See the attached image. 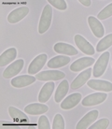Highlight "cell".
Masks as SVG:
<instances>
[{
    "label": "cell",
    "mask_w": 112,
    "mask_h": 129,
    "mask_svg": "<svg viewBox=\"0 0 112 129\" xmlns=\"http://www.w3.org/2000/svg\"><path fill=\"white\" fill-rule=\"evenodd\" d=\"M52 9L51 5H46L43 9L42 14L40 16L39 23V34H44L47 32L48 29L51 27V20H52Z\"/></svg>",
    "instance_id": "obj_1"
},
{
    "label": "cell",
    "mask_w": 112,
    "mask_h": 129,
    "mask_svg": "<svg viewBox=\"0 0 112 129\" xmlns=\"http://www.w3.org/2000/svg\"><path fill=\"white\" fill-rule=\"evenodd\" d=\"M109 56H110V53L108 52H104L101 54L98 60L96 61L94 67H93V74L94 78H99L101 77L105 71H106V68H107V64H108L109 61Z\"/></svg>",
    "instance_id": "obj_2"
},
{
    "label": "cell",
    "mask_w": 112,
    "mask_h": 129,
    "mask_svg": "<svg viewBox=\"0 0 112 129\" xmlns=\"http://www.w3.org/2000/svg\"><path fill=\"white\" fill-rule=\"evenodd\" d=\"M65 77L64 72L59 70H45L36 74L35 78L39 81H59Z\"/></svg>",
    "instance_id": "obj_3"
},
{
    "label": "cell",
    "mask_w": 112,
    "mask_h": 129,
    "mask_svg": "<svg viewBox=\"0 0 112 129\" xmlns=\"http://www.w3.org/2000/svg\"><path fill=\"white\" fill-rule=\"evenodd\" d=\"M106 97H107V94L106 93H94V94H91L87 95L85 98H83L81 104L84 107L95 106V105H99V104L103 103L106 99Z\"/></svg>",
    "instance_id": "obj_4"
},
{
    "label": "cell",
    "mask_w": 112,
    "mask_h": 129,
    "mask_svg": "<svg viewBox=\"0 0 112 129\" xmlns=\"http://www.w3.org/2000/svg\"><path fill=\"white\" fill-rule=\"evenodd\" d=\"M74 40L79 50H80L83 53L87 55H93L95 53V50L93 45L90 44V42L87 41L81 35H76L74 38Z\"/></svg>",
    "instance_id": "obj_5"
},
{
    "label": "cell",
    "mask_w": 112,
    "mask_h": 129,
    "mask_svg": "<svg viewBox=\"0 0 112 129\" xmlns=\"http://www.w3.org/2000/svg\"><path fill=\"white\" fill-rule=\"evenodd\" d=\"M23 64H24V61L22 59H18L15 62H13L12 64H10L4 70L3 77L5 79H10L12 77H15L22 71V69L23 68Z\"/></svg>",
    "instance_id": "obj_6"
},
{
    "label": "cell",
    "mask_w": 112,
    "mask_h": 129,
    "mask_svg": "<svg viewBox=\"0 0 112 129\" xmlns=\"http://www.w3.org/2000/svg\"><path fill=\"white\" fill-rule=\"evenodd\" d=\"M47 54L41 53L38 55L34 60H33L28 67V73L29 75L38 74V72L41 70V68L44 67V64L47 62Z\"/></svg>",
    "instance_id": "obj_7"
},
{
    "label": "cell",
    "mask_w": 112,
    "mask_h": 129,
    "mask_svg": "<svg viewBox=\"0 0 112 129\" xmlns=\"http://www.w3.org/2000/svg\"><path fill=\"white\" fill-rule=\"evenodd\" d=\"M98 115H99V111H98L97 110H91L90 112H88L87 114H85V115L82 117V119L78 123L76 128L77 129L89 128L90 124H92V123H94L96 120H97Z\"/></svg>",
    "instance_id": "obj_8"
},
{
    "label": "cell",
    "mask_w": 112,
    "mask_h": 129,
    "mask_svg": "<svg viewBox=\"0 0 112 129\" xmlns=\"http://www.w3.org/2000/svg\"><path fill=\"white\" fill-rule=\"evenodd\" d=\"M95 63V60L93 57H82L76 60L70 66V70L73 72H80L84 68H91V66Z\"/></svg>",
    "instance_id": "obj_9"
},
{
    "label": "cell",
    "mask_w": 112,
    "mask_h": 129,
    "mask_svg": "<svg viewBox=\"0 0 112 129\" xmlns=\"http://www.w3.org/2000/svg\"><path fill=\"white\" fill-rule=\"evenodd\" d=\"M82 95L80 93H75V94H71L70 95H68L67 97H65L64 99V101L61 102V108L62 110H68L73 109L77 106L78 104L81 101Z\"/></svg>",
    "instance_id": "obj_10"
},
{
    "label": "cell",
    "mask_w": 112,
    "mask_h": 129,
    "mask_svg": "<svg viewBox=\"0 0 112 129\" xmlns=\"http://www.w3.org/2000/svg\"><path fill=\"white\" fill-rule=\"evenodd\" d=\"M36 80V78L31 75H22V76H18L11 80L10 83L13 87L15 88H22L26 87L28 85H31L34 83Z\"/></svg>",
    "instance_id": "obj_11"
},
{
    "label": "cell",
    "mask_w": 112,
    "mask_h": 129,
    "mask_svg": "<svg viewBox=\"0 0 112 129\" xmlns=\"http://www.w3.org/2000/svg\"><path fill=\"white\" fill-rule=\"evenodd\" d=\"M88 23H89L90 27L92 32L93 33V35L95 36L96 38H103L105 35V28L100 21L97 18L93 16H89L88 17Z\"/></svg>",
    "instance_id": "obj_12"
},
{
    "label": "cell",
    "mask_w": 112,
    "mask_h": 129,
    "mask_svg": "<svg viewBox=\"0 0 112 129\" xmlns=\"http://www.w3.org/2000/svg\"><path fill=\"white\" fill-rule=\"evenodd\" d=\"M87 84L91 89L96 91H103V92H111L112 83L107 81H101V80H89Z\"/></svg>",
    "instance_id": "obj_13"
},
{
    "label": "cell",
    "mask_w": 112,
    "mask_h": 129,
    "mask_svg": "<svg viewBox=\"0 0 112 129\" xmlns=\"http://www.w3.org/2000/svg\"><path fill=\"white\" fill-rule=\"evenodd\" d=\"M92 72H93V70H92L91 68H87L86 70L82 71V72L74 80L73 82L71 83V86H70L71 89H73V90L79 89V88H80L82 85H84V84L90 80V78L92 76Z\"/></svg>",
    "instance_id": "obj_14"
},
{
    "label": "cell",
    "mask_w": 112,
    "mask_h": 129,
    "mask_svg": "<svg viewBox=\"0 0 112 129\" xmlns=\"http://www.w3.org/2000/svg\"><path fill=\"white\" fill-rule=\"evenodd\" d=\"M29 9L27 7H21L12 10L8 16V22L10 23H16L22 20L28 14Z\"/></svg>",
    "instance_id": "obj_15"
},
{
    "label": "cell",
    "mask_w": 112,
    "mask_h": 129,
    "mask_svg": "<svg viewBox=\"0 0 112 129\" xmlns=\"http://www.w3.org/2000/svg\"><path fill=\"white\" fill-rule=\"evenodd\" d=\"M54 87L55 85L52 81H49L43 85L39 94V101L40 103H45L51 98V94L54 91Z\"/></svg>",
    "instance_id": "obj_16"
},
{
    "label": "cell",
    "mask_w": 112,
    "mask_h": 129,
    "mask_svg": "<svg viewBox=\"0 0 112 129\" xmlns=\"http://www.w3.org/2000/svg\"><path fill=\"white\" fill-rule=\"evenodd\" d=\"M49 110V107L44 103L30 104L24 108V112L29 115H39L46 113Z\"/></svg>",
    "instance_id": "obj_17"
},
{
    "label": "cell",
    "mask_w": 112,
    "mask_h": 129,
    "mask_svg": "<svg viewBox=\"0 0 112 129\" xmlns=\"http://www.w3.org/2000/svg\"><path fill=\"white\" fill-rule=\"evenodd\" d=\"M54 51L57 53H61V54H65V55H77L78 54V50L75 49V47H73L70 44L67 43H64V42H58L54 45L53 47Z\"/></svg>",
    "instance_id": "obj_18"
},
{
    "label": "cell",
    "mask_w": 112,
    "mask_h": 129,
    "mask_svg": "<svg viewBox=\"0 0 112 129\" xmlns=\"http://www.w3.org/2000/svg\"><path fill=\"white\" fill-rule=\"evenodd\" d=\"M17 56V50L15 48H10L0 55V66L4 67L15 60Z\"/></svg>",
    "instance_id": "obj_19"
},
{
    "label": "cell",
    "mask_w": 112,
    "mask_h": 129,
    "mask_svg": "<svg viewBox=\"0 0 112 129\" xmlns=\"http://www.w3.org/2000/svg\"><path fill=\"white\" fill-rule=\"evenodd\" d=\"M69 62H70V57L63 56V55H58V56L52 57L48 62L47 66L50 68H59L66 66L67 64H69Z\"/></svg>",
    "instance_id": "obj_20"
},
{
    "label": "cell",
    "mask_w": 112,
    "mask_h": 129,
    "mask_svg": "<svg viewBox=\"0 0 112 129\" xmlns=\"http://www.w3.org/2000/svg\"><path fill=\"white\" fill-rule=\"evenodd\" d=\"M69 90V84L66 80L62 81L58 86L57 90L55 92L54 94V100L56 103H60L62 102V100L64 99V97L66 95L67 92Z\"/></svg>",
    "instance_id": "obj_21"
},
{
    "label": "cell",
    "mask_w": 112,
    "mask_h": 129,
    "mask_svg": "<svg viewBox=\"0 0 112 129\" xmlns=\"http://www.w3.org/2000/svg\"><path fill=\"white\" fill-rule=\"evenodd\" d=\"M111 46H112V34H109V35L102 38V39L98 42V44L96 46V51L98 52H105V50H107Z\"/></svg>",
    "instance_id": "obj_22"
},
{
    "label": "cell",
    "mask_w": 112,
    "mask_h": 129,
    "mask_svg": "<svg viewBox=\"0 0 112 129\" xmlns=\"http://www.w3.org/2000/svg\"><path fill=\"white\" fill-rule=\"evenodd\" d=\"M9 113L10 116L12 119H18V120H27V116L24 113L21 111L19 109H17L15 107H10L9 108Z\"/></svg>",
    "instance_id": "obj_23"
},
{
    "label": "cell",
    "mask_w": 112,
    "mask_h": 129,
    "mask_svg": "<svg viewBox=\"0 0 112 129\" xmlns=\"http://www.w3.org/2000/svg\"><path fill=\"white\" fill-rule=\"evenodd\" d=\"M112 16V3L107 5L106 8H104L97 15L98 20H106Z\"/></svg>",
    "instance_id": "obj_24"
},
{
    "label": "cell",
    "mask_w": 112,
    "mask_h": 129,
    "mask_svg": "<svg viewBox=\"0 0 112 129\" xmlns=\"http://www.w3.org/2000/svg\"><path fill=\"white\" fill-rule=\"evenodd\" d=\"M64 120L61 114H56L52 123V129H64Z\"/></svg>",
    "instance_id": "obj_25"
},
{
    "label": "cell",
    "mask_w": 112,
    "mask_h": 129,
    "mask_svg": "<svg viewBox=\"0 0 112 129\" xmlns=\"http://www.w3.org/2000/svg\"><path fill=\"white\" fill-rule=\"evenodd\" d=\"M109 124V120L108 119H100L97 122L92 124L90 126L91 129H106L107 128V126Z\"/></svg>",
    "instance_id": "obj_26"
},
{
    "label": "cell",
    "mask_w": 112,
    "mask_h": 129,
    "mask_svg": "<svg viewBox=\"0 0 112 129\" xmlns=\"http://www.w3.org/2000/svg\"><path fill=\"white\" fill-rule=\"evenodd\" d=\"M50 5L60 10H65L67 9V4L64 0H48Z\"/></svg>",
    "instance_id": "obj_27"
},
{
    "label": "cell",
    "mask_w": 112,
    "mask_h": 129,
    "mask_svg": "<svg viewBox=\"0 0 112 129\" xmlns=\"http://www.w3.org/2000/svg\"><path fill=\"white\" fill-rule=\"evenodd\" d=\"M38 128L39 129H51V128L48 118L45 116V115H42V116L39 117Z\"/></svg>",
    "instance_id": "obj_28"
},
{
    "label": "cell",
    "mask_w": 112,
    "mask_h": 129,
    "mask_svg": "<svg viewBox=\"0 0 112 129\" xmlns=\"http://www.w3.org/2000/svg\"><path fill=\"white\" fill-rule=\"evenodd\" d=\"M80 3L82 4L85 7H90L92 2H91V0H80Z\"/></svg>",
    "instance_id": "obj_29"
}]
</instances>
